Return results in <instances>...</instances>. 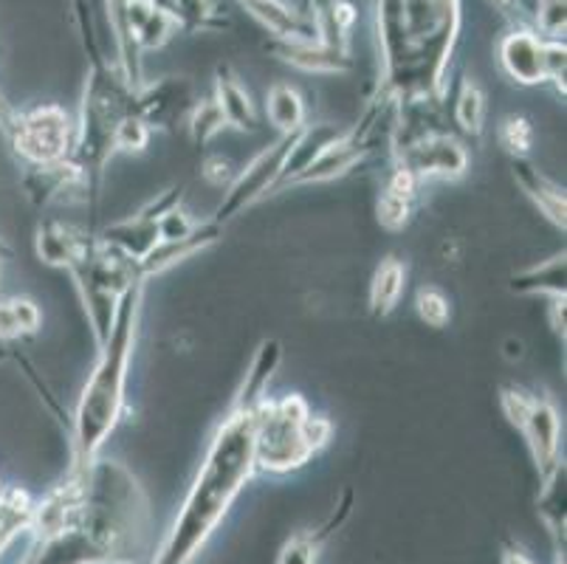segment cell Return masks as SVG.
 Instances as JSON below:
<instances>
[{
  "label": "cell",
  "mask_w": 567,
  "mask_h": 564,
  "mask_svg": "<svg viewBox=\"0 0 567 564\" xmlns=\"http://www.w3.org/2000/svg\"><path fill=\"white\" fill-rule=\"evenodd\" d=\"M255 472V410L226 412L153 564H193Z\"/></svg>",
  "instance_id": "obj_1"
},
{
  "label": "cell",
  "mask_w": 567,
  "mask_h": 564,
  "mask_svg": "<svg viewBox=\"0 0 567 564\" xmlns=\"http://www.w3.org/2000/svg\"><path fill=\"white\" fill-rule=\"evenodd\" d=\"M144 283L127 288L113 319L111 336L100 348L94 370L82 387L80 403L74 412V469H87L100 458V449L116 429L122 410H125L127 370H131L133 348H136L138 314H142Z\"/></svg>",
  "instance_id": "obj_2"
},
{
  "label": "cell",
  "mask_w": 567,
  "mask_h": 564,
  "mask_svg": "<svg viewBox=\"0 0 567 564\" xmlns=\"http://www.w3.org/2000/svg\"><path fill=\"white\" fill-rule=\"evenodd\" d=\"M333 423L311 416L302 396H286L280 401H260L255 407V469L286 474L302 469L319 449L328 447Z\"/></svg>",
  "instance_id": "obj_3"
},
{
  "label": "cell",
  "mask_w": 567,
  "mask_h": 564,
  "mask_svg": "<svg viewBox=\"0 0 567 564\" xmlns=\"http://www.w3.org/2000/svg\"><path fill=\"white\" fill-rule=\"evenodd\" d=\"M499 407H503L508 423L523 432L525 443L530 449V458H534L536 469H539V478H550L561 465V423L554 403L517 384H505L499 390Z\"/></svg>",
  "instance_id": "obj_4"
},
{
  "label": "cell",
  "mask_w": 567,
  "mask_h": 564,
  "mask_svg": "<svg viewBox=\"0 0 567 564\" xmlns=\"http://www.w3.org/2000/svg\"><path fill=\"white\" fill-rule=\"evenodd\" d=\"M7 136L14 153L29 167H45V164L71 158L76 142V124L71 122L63 107L43 105L20 113V116L14 113L7 127Z\"/></svg>",
  "instance_id": "obj_5"
},
{
  "label": "cell",
  "mask_w": 567,
  "mask_h": 564,
  "mask_svg": "<svg viewBox=\"0 0 567 564\" xmlns=\"http://www.w3.org/2000/svg\"><path fill=\"white\" fill-rule=\"evenodd\" d=\"M297 133L300 131L280 133V139H277L271 147H262L240 173H235V178L226 186L224 201H220L218 212H215L213 217L215 224L226 226L231 217H237L244 209L255 206L257 201H262L266 195L275 193L277 184H280L288 153H291L293 142H297Z\"/></svg>",
  "instance_id": "obj_6"
},
{
  "label": "cell",
  "mask_w": 567,
  "mask_h": 564,
  "mask_svg": "<svg viewBox=\"0 0 567 564\" xmlns=\"http://www.w3.org/2000/svg\"><path fill=\"white\" fill-rule=\"evenodd\" d=\"M395 164L410 170L421 184L432 178L457 181L468 170V153L450 133H430L417 142L395 147Z\"/></svg>",
  "instance_id": "obj_7"
},
{
  "label": "cell",
  "mask_w": 567,
  "mask_h": 564,
  "mask_svg": "<svg viewBox=\"0 0 567 564\" xmlns=\"http://www.w3.org/2000/svg\"><path fill=\"white\" fill-rule=\"evenodd\" d=\"M23 184L25 195L38 206L85 204L91 195H96L91 178H87L85 170L74 158L45 164V167H29V175H25Z\"/></svg>",
  "instance_id": "obj_8"
},
{
  "label": "cell",
  "mask_w": 567,
  "mask_h": 564,
  "mask_svg": "<svg viewBox=\"0 0 567 564\" xmlns=\"http://www.w3.org/2000/svg\"><path fill=\"white\" fill-rule=\"evenodd\" d=\"M193 93H189L187 82H175V80H164L158 85L142 88L136 91V116L142 119L151 131H169L175 122H182V119L189 116L193 111Z\"/></svg>",
  "instance_id": "obj_9"
},
{
  "label": "cell",
  "mask_w": 567,
  "mask_h": 564,
  "mask_svg": "<svg viewBox=\"0 0 567 564\" xmlns=\"http://www.w3.org/2000/svg\"><path fill=\"white\" fill-rule=\"evenodd\" d=\"M94 235H87V232L76 229V226L60 224V221H45L38 229L40 260L49 263V266L65 268V271L76 266L94 248Z\"/></svg>",
  "instance_id": "obj_10"
},
{
  "label": "cell",
  "mask_w": 567,
  "mask_h": 564,
  "mask_svg": "<svg viewBox=\"0 0 567 564\" xmlns=\"http://www.w3.org/2000/svg\"><path fill=\"white\" fill-rule=\"evenodd\" d=\"M512 173H514V181L519 184V189L534 201L536 209L543 212L556 229H565L567 224L565 189H561L556 181H550L543 170H536V164L530 162L528 155H525V158H512Z\"/></svg>",
  "instance_id": "obj_11"
},
{
  "label": "cell",
  "mask_w": 567,
  "mask_h": 564,
  "mask_svg": "<svg viewBox=\"0 0 567 564\" xmlns=\"http://www.w3.org/2000/svg\"><path fill=\"white\" fill-rule=\"evenodd\" d=\"M220 237H224V226L215 224V221H206V224H200L198 229H195L189 237H184V240H162V243H158L151 255L138 263V271H142L144 279L153 277V274L167 271V268H173L175 263L187 260V257L204 252L206 246L218 243Z\"/></svg>",
  "instance_id": "obj_12"
},
{
  "label": "cell",
  "mask_w": 567,
  "mask_h": 564,
  "mask_svg": "<svg viewBox=\"0 0 567 564\" xmlns=\"http://www.w3.org/2000/svg\"><path fill=\"white\" fill-rule=\"evenodd\" d=\"M282 361V345L277 339L260 341L255 359H251L249 370L244 376V384L235 392V401H231L229 412H251L260 401H266L268 381L275 379L277 367Z\"/></svg>",
  "instance_id": "obj_13"
},
{
  "label": "cell",
  "mask_w": 567,
  "mask_h": 564,
  "mask_svg": "<svg viewBox=\"0 0 567 564\" xmlns=\"http://www.w3.org/2000/svg\"><path fill=\"white\" fill-rule=\"evenodd\" d=\"M100 240L122 252L125 257H131V260L142 263L162 243V235H158V221L147 217L144 212H136L133 217H125V221L107 226Z\"/></svg>",
  "instance_id": "obj_14"
},
{
  "label": "cell",
  "mask_w": 567,
  "mask_h": 564,
  "mask_svg": "<svg viewBox=\"0 0 567 564\" xmlns=\"http://www.w3.org/2000/svg\"><path fill=\"white\" fill-rule=\"evenodd\" d=\"M503 69L523 85H536L545 82V62H543V43L530 34H512L505 38L499 49Z\"/></svg>",
  "instance_id": "obj_15"
},
{
  "label": "cell",
  "mask_w": 567,
  "mask_h": 564,
  "mask_svg": "<svg viewBox=\"0 0 567 564\" xmlns=\"http://www.w3.org/2000/svg\"><path fill=\"white\" fill-rule=\"evenodd\" d=\"M406 288V266L399 257H384L379 263L370 283V314L373 317H390L395 305L401 302V294Z\"/></svg>",
  "instance_id": "obj_16"
},
{
  "label": "cell",
  "mask_w": 567,
  "mask_h": 564,
  "mask_svg": "<svg viewBox=\"0 0 567 564\" xmlns=\"http://www.w3.org/2000/svg\"><path fill=\"white\" fill-rule=\"evenodd\" d=\"M215 102H218L220 113H224L226 124L235 131H255L257 127V113L251 105V96L235 74L220 71L218 82H215Z\"/></svg>",
  "instance_id": "obj_17"
},
{
  "label": "cell",
  "mask_w": 567,
  "mask_h": 564,
  "mask_svg": "<svg viewBox=\"0 0 567 564\" xmlns=\"http://www.w3.org/2000/svg\"><path fill=\"white\" fill-rule=\"evenodd\" d=\"M512 291L565 297V255H556L550 260L539 263V266H530L525 271L514 274Z\"/></svg>",
  "instance_id": "obj_18"
},
{
  "label": "cell",
  "mask_w": 567,
  "mask_h": 564,
  "mask_svg": "<svg viewBox=\"0 0 567 564\" xmlns=\"http://www.w3.org/2000/svg\"><path fill=\"white\" fill-rule=\"evenodd\" d=\"M266 113L268 122L275 124L280 133H293L306 127V102H302L300 91L286 82L275 85L266 96Z\"/></svg>",
  "instance_id": "obj_19"
},
{
  "label": "cell",
  "mask_w": 567,
  "mask_h": 564,
  "mask_svg": "<svg viewBox=\"0 0 567 564\" xmlns=\"http://www.w3.org/2000/svg\"><path fill=\"white\" fill-rule=\"evenodd\" d=\"M455 119L461 124V131L472 139L483 136V127H486V96H483L481 85L472 80L463 82L461 93H457L455 105Z\"/></svg>",
  "instance_id": "obj_20"
},
{
  "label": "cell",
  "mask_w": 567,
  "mask_h": 564,
  "mask_svg": "<svg viewBox=\"0 0 567 564\" xmlns=\"http://www.w3.org/2000/svg\"><path fill=\"white\" fill-rule=\"evenodd\" d=\"M226 127H229V124H226L224 113H220L218 102L215 100L195 102L193 111H189L187 116V131L195 147H206V144L213 142L215 136H220Z\"/></svg>",
  "instance_id": "obj_21"
},
{
  "label": "cell",
  "mask_w": 567,
  "mask_h": 564,
  "mask_svg": "<svg viewBox=\"0 0 567 564\" xmlns=\"http://www.w3.org/2000/svg\"><path fill=\"white\" fill-rule=\"evenodd\" d=\"M497 142L512 158H525L534 144V127L523 116H505L497 127Z\"/></svg>",
  "instance_id": "obj_22"
},
{
  "label": "cell",
  "mask_w": 567,
  "mask_h": 564,
  "mask_svg": "<svg viewBox=\"0 0 567 564\" xmlns=\"http://www.w3.org/2000/svg\"><path fill=\"white\" fill-rule=\"evenodd\" d=\"M415 310H417V317L424 319V322L435 330L446 328V325L452 322L450 297H446V294L435 286H424L421 291H417Z\"/></svg>",
  "instance_id": "obj_23"
},
{
  "label": "cell",
  "mask_w": 567,
  "mask_h": 564,
  "mask_svg": "<svg viewBox=\"0 0 567 564\" xmlns=\"http://www.w3.org/2000/svg\"><path fill=\"white\" fill-rule=\"evenodd\" d=\"M412 204H415V201H406V198H401V195H393L384 189L379 198V206H375V217H379L381 229H386V232L404 229L412 217Z\"/></svg>",
  "instance_id": "obj_24"
},
{
  "label": "cell",
  "mask_w": 567,
  "mask_h": 564,
  "mask_svg": "<svg viewBox=\"0 0 567 564\" xmlns=\"http://www.w3.org/2000/svg\"><path fill=\"white\" fill-rule=\"evenodd\" d=\"M153 131L138 116H127L125 122L116 127L113 136V153H142L151 144Z\"/></svg>",
  "instance_id": "obj_25"
},
{
  "label": "cell",
  "mask_w": 567,
  "mask_h": 564,
  "mask_svg": "<svg viewBox=\"0 0 567 564\" xmlns=\"http://www.w3.org/2000/svg\"><path fill=\"white\" fill-rule=\"evenodd\" d=\"M288 62L300 65L308 71H344L348 60L339 57L337 51H313V49H291L286 57Z\"/></svg>",
  "instance_id": "obj_26"
},
{
  "label": "cell",
  "mask_w": 567,
  "mask_h": 564,
  "mask_svg": "<svg viewBox=\"0 0 567 564\" xmlns=\"http://www.w3.org/2000/svg\"><path fill=\"white\" fill-rule=\"evenodd\" d=\"M198 226V221L189 217V212L182 209V204L173 206V209L164 212V215L158 217V235H162V240H184V237L193 235Z\"/></svg>",
  "instance_id": "obj_27"
},
{
  "label": "cell",
  "mask_w": 567,
  "mask_h": 564,
  "mask_svg": "<svg viewBox=\"0 0 567 564\" xmlns=\"http://www.w3.org/2000/svg\"><path fill=\"white\" fill-rule=\"evenodd\" d=\"M200 175H204V181L209 186L226 189V186L231 184V178H235V170H231L229 158H224V155H209V158L200 164Z\"/></svg>",
  "instance_id": "obj_28"
},
{
  "label": "cell",
  "mask_w": 567,
  "mask_h": 564,
  "mask_svg": "<svg viewBox=\"0 0 567 564\" xmlns=\"http://www.w3.org/2000/svg\"><path fill=\"white\" fill-rule=\"evenodd\" d=\"M9 305H12V314H14V319H18L23 336L25 334H38L40 319H43V317H40L38 305H34L32 299H9Z\"/></svg>",
  "instance_id": "obj_29"
},
{
  "label": "cell",
  "mask_w": 567,
  "mask_h": 564,
  "mask_svg": "<svg viewBox=\"0 0 567 564\" xmlns=\"http://www.w3.org/2000/svg\"><path fill=\"white\" fill-rule=\"evenodd\" d=\"M550 325L565 339V297H554V302H550Z\"/></svg>",
  "instance_id": "obj_30"
},
{
  "label": "cell",
  "mask_w": 567,
  "mask_h": 564,
  "mask_svg": "<svg viewBox=\"0 0 567 564\" xmlns=\"http://www.w3.org/2000/svg\"><path fill=\"white\" fill-rule=\"evenodd\" d=\"M505 359L508 361H519L525 356V345H523V339H505Z\"/></svg>",
  "instance_id": "obj_31"
},
{
  "label": "cell",
  "mask_w": 567,
  "mask_h": 564,
  "mask_svg": "<svg viewBox=\"0 0 567 564\" xmlns=\"http://www.w3.org/2000/svg\"><path fill=\"white\" fill-rule=\"evenodd\" d=\"M12 116H14V113L9 111L7 102L0 100V127H3V131H7V127H9V122H12Z\"/></svg>",
  "instance_id": "obj_32"
},
{
  "label": "cell",
  "mask_w": 567,
  "mask_h": 564,
  "mask_svg": "<svg viewBox=\"0 0 567 564\" xmlns=\"http://www.w3.org/2000/svg\"><path fill=\"white\" fill-rule=\"evenodd\" d=\"M503 564H530V562L519 551H508V553H505Z\"/></svg>",
  "instance_id": "obj_33"
}]
</instances>
